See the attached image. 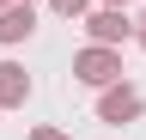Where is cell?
Returning <instances> with one entry per match:
<instances>
[{
  "label": "cell",
  "mask_w": 146,
  "mask_h": 140,
  "mask_svg": "<svg viewBox=\"0 0 146 140\" xmlns=\"http://www.w3.org/2000/svg\"><path fill=\"white\" fill-rule=\"evenodd\" d=\"M25 6H31V0H25Z\"/></svg>",
  "instance_id": "obj_10"
},
{
  "label": "cell",
  "mask_w": 146,
  "mask_h": 140,
  "mask_svg": "<svg viewBox=\"0 0 146 140\" xmlns=\"http://www.w3.org/2000/svg\"><path fill=\"white\" fill-rule=\"evenodd\" d=\"M0 6H6V0H0Z\"/></svg>",
  "instance_id": "obj_9"
},
{
  "label": "cell",
  "mask_w": 146,
  "mask_h": 140,
  "mask_svg": "<svg viewBox=\"0 0 146 140\" xmlns=\"http://www.w3.org/2000/svg\"><path fill=\"white\" fill-rule=\"evenodd\" d=\"M31 6H0V43H18V37H31Z\"/></svg>",
  "instance_id": "obj_4"
},
{
  "label": "cell",
  "mask_w": 146,
  "mask_h": 140,
  "mask_svg": "<svg viewBox=\"0 0 146 140\" xmlns=\"http://www.w3.org/2000/svg\"><path fill=\"white\" fill-rule=\"evenodd\" d=\"M98 116H104V122H134V116H140V92H128V85H116V92H104Z\"/></svg>",
  "instance_id": "obj_2"
},
{
  "label": "cell",
  "mask_w": 146,
  "mask_h": 140,
  "mask_svg": "<svg viewBox=\"0 0 146 140\" xmlns=\"http://www.w3.org/2000/svg\"><path fill=\"white\" fill-rule=\"evenodd\" d=\"M25 98H31V79H25V67L0 61V104H25Z\"/></svg>",
  "instance_id": "obj_3"
},
{
  "label": "cell",
  "mask_w": 146,
  "mask_h": 140,
  "mask_svg": "<svg viewBox=\"0 0 146 140\" xmlns=\"http://www.w3.org/2000/svg\"><path fill=\"white\" fill-rule=\"evenodd\" d=\"M140 43H146V19H140Z\"/></svg>",
  "instance_id": "obj_8"
},
{
  "label": "cell",
  "mask_w": 146,
  "mask_h": 140,
  "mask_svg": "<svg viewBox=\"0 0 146 140\" xmlns=\"http://www.w3.org/2000/svg\"><path fill=\"white\" fill-rule=\"evenodd\" d=\"M55 12H67V19H73V12H85V0H55Z\"/></svg>",
  "instance_id": "obj_6"
},
{
  "label": "cell",
  "mask_w": 146,
  "mask_h": 140,
  "mask_svg": "<svg viewBox=\"0 0 146 140\" xmlns=\"http://www.w3.org/2000/svg\"><path fill=\"white\" fill-rule=\"evenodd\" d=\"M91 37H98L104 49L122 43V37H128V19H122V12H98V19H91Z\"/></svg>",
  "instance_id": "obj_5"
},
{
  "label": "cell",
  "mask_w": 146,
  "mask_h": 140,
  "mask_svg": "<svg viewBox=\"0 0 146 140\" xmlns=\"http://www.w3.org/2000/svg\"><path fill=\"white\" fill-rule=\"evenodd\" d=\"M73 73H79L85 85H110V79H116V73H122V61H116V55H110V49L98 43V49H85V55H79V61H73Z\"/></svg>",
  "instance_id": "obj_1"
},
{
  "label": "cell",
  "mask_w": 146,
  "mask_h": 140,
  "mask_svg": "<svg viewBox=\"0 0 146 140\" xmlns=\"http://www.w3.org/2000/svg\"><path fill=\"white\" fill-rule=\"evenodd\" d=\"M31 140H67V134H55V128H36V134H31Z\"/></svg>",
  "instance_id": "obj_7"
}]
</instances>
